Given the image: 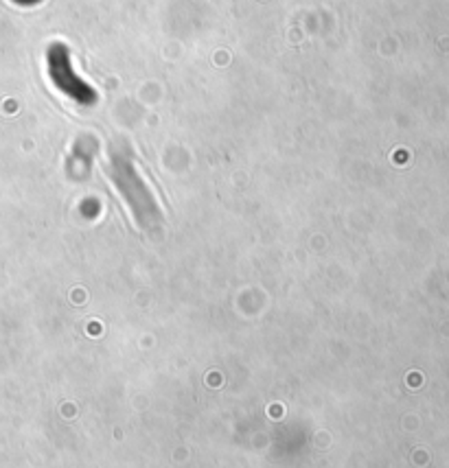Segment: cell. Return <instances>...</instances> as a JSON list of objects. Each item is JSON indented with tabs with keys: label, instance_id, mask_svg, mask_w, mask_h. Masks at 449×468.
I'll use <instances>...</instances> for the list:
<instances>
[{
	"label": "cell",
	"instance_id": "1",
	"mask_svg": "<svg viewBox=\"0 0 449 468\" xmlns=\"http://www.w3.org/2000/svg\"><path fill=\"white\" fill-rule=\"evenodd\" d=\"M57 53H59V57H55V55L51 57L53 81H55L64 92H68V96L77 98V101H83L88 94H92V90L85 88V83L81 81V79H75V75H72L70 70H66L68 68V64H70L68 62V53H66L64 48H59V46H57Z\"/></svg>",
	"mask_w": 449,
	"mask_h": 468
}]
</instances>
